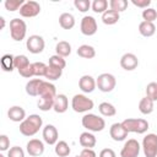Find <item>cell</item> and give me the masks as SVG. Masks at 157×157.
Returning <instances> with one entry per match:
<instances>
[{
    "label": "cell",
    "mask_w": 157,
    "mask_h": 157,
    "mask_svg": "<svg viewBox=\"0 0 157 157\" xmlns=\"http://www.w3.org/2000/svg\"><path fill=\"white\" fill-rule=\"evenodd\" d=\"M42 125H43L42 118L38 114H31L22 123H20V132L23 136L31 137L39 131Z\"/></svg>",
    "instance_id": "6da1fadb"
},
{
    "label": "cell",
    "mask_w": 157,
    "mask_h": 157,
    "mask_svg": "<svg viewBox=\"0 0 157 157\" xmlns=\"http://www.w3.org/2000/svg\"><path fill=\"white\" fill-rule=\"evenodd\" d=\"M81 124L90 132H99L105 128V121L102 117L96 115L93 113H87L82 117Z\"/></svg>",
    "instance_id": "7a4b0ae2"
},
{
    "label": "cell",
    "mask_w": 157,
    "mask_h": 157,
    "mask_svg": "<svg viewBox=\"0 0 157 157\" xmlns=\"http://www.w3.org/2000/svg\"><path fill=\"white\" fill-rule=\"evenodd\" d=\"M121 124L128 132H135V134H145L150 126L148 121L141 118H128L123 120Z\"/></svg>",
    "instance_id": "3957f363"
},
{
    "label": "cell",
    "mask_w": 157,
    "mask_h": 157,
    "mask_svg": "<svg viewBox=\"0 0 157 157\" xmlns=\"http://www.w3.org/2000/svg\"><path fill=\"white\" fill-rule=\"evenodd\" d=\"M94 103L91 98H88L85 94H75L71 99V108L76 112V113H86L91 109H93Z\"/></svg>",
    "instance_id": "277c9868"
},
{
    "label": "cell",
    "mask_w": 157,
    "mask_h": 157,
    "mask_svg": "<svg viewBox=\"0 0 157 157\" xmlns=\"http://www.w3.org/2000/svg\"><path fill=\"white\" fill-rule=\"evenodd\" d=\"M27 33V25L21 18H12L10 21V36L13 40L21 42L25 39Z\"/></svg>",
    "instance_id": "5b68a950"
},
{
    "label": "cell",
    "mask_w": 157,
    "mask_h": 157,
    "mask_svg": "<svg viewBox=\"0 0 157 157\" xmlns=\"http://www.w3.org/2000/svg\"><path fill=\"white\" fill-rule=\"evenodd\" d=\"M96 83H97V88L101 92L108 93V92H112L115 88L117 80H115L114 75L108 74V72H104V74H101L96 78Z\"/></svg>",
    "instance_id": "8992f818"
},
{
    "label": "cell",
    "mask_w": 157,
    "mask_h": 157,
    "mask_svg": "<svg viewBox=\"0 0 157 157\" xmlns=\"http://www.w3.org/2000/svg\"><path fill=\"white\" fill-rule=\"evenodd\" d=\"M142 150L146 157H157V135L147 134L142 140Z\"/></svg>",
    "instance_id": "52a82bcc"
},
{
    "label": "cell",
    "mask_w": 157,
    "mask_h": 157,
    "mask_svg": "<svg viewBox=\"0 0 157 157\" xmlns=\"http://www.w3.org/2000/svg\"><path fill=\"white\" fill-rule=\"evenodd\" d=\"M26 47L27 50L32 54H39L44 50L45 47V42L43 39V37L38 36V34H32L28 37L27 42H26Z\"/></svg>",
    "instance_id": "ba28073f"
},
{
    "label": "cell",
    "mask_w": 157,
    "mask_h": 157,
    "mask_svg": "<svg viewBox=\"0 0 157 157\" xmlns=\"http://www.w3.org/2000/svg\"><path fill=\"white\" fill-rule=\"evenodd\" d=\"M141 146L137 140L135 139H129L125 141L121 151H120V157H139Z\"/></svg>",
    "instance_id": "9c48e42d"
},
{
    "label": "cell",
    "mask_w": 157,
    "mask_h": 157,
    "mask_svg": "<svg viewBox=\"0 0 157 157\" xmlns=\"http://www.w3.org/2000/svg\"><path fill=\"white\" fill-rule=\"evenodd\" d=\"M98 29L97 21L93 16H83L80 23V31L83 36H93Z\"/></svg>",
    "instance_id": "30bf717a"
},
{
    "label": "cell",
    "mask_w": 157,
    "mask_h": 157,
    "mask_svg": "<svg viewBox=\"0 0 157 157\" xmlns=\"http://www.w3.org/2000/svg\"><path fill=\"white\" fill-rule=\"evenodd\" d=\"M39 12H40V5H39V2L33 1V0L26 1L22 5V7L20 9V15L26 18L36 17L37 15H39Z\"/></svg>",
    "instance_id": "8fae6325"
},
{
    "label": "cell",
    "mask_w": 157,
    "mask_h": 157,
    "mask_svg": "<svg viewBox=\"0 0 157 157\" xmlns=\"http://www.w3.org/2000/svg\"><path fill=\"white\" fill-rule=\"evenodd\" d=\"M42 136H43V140H44L45 144L55 145L58 142V139H59V132H58V129L54 125L48 124V125H45L43 128Z\"/></svg>",
    "instance_id": "7c38bea8"
},
{
    "label": "cell",
    "mask_w": 157,
    "mask_h": 157,
    "mask_svg": "<svg viewBox=\"0 0 157 157\" xmlns=\"http://www.w3.org/2000/svg\"><path fill=\"white\" fill-rule=\"evenodd\" d=\"M26 150H27V153L29 156H32V157H39L44 152V144L39 139H32V140H29L27 142Z\"/></svg>",
    "instance_id": "4fadbf2b"
},
{
    "label": "cell",
    "mask_w": 157,
    "mask_h": 157,
    "mask_svg": "<svg viewBox=\"0 0 157 157\" xmlns=\"http://www.w3.org/2000/svg\"><path fill=\"white\" fill-rule=\"evenodd\" d=\"M120 66L126 71H132L139 66V59L132 53H125L120 58Z\"/></svg>",
    "instance_id": "5bb4252c"
},
{
    "label": "cell",
    "mask_w": 157,
    "mask_h": 157,
    "mask_svg": "<svg viewBox=\"0 0 157 157\" xmlns=\"http://www.w3.org/2000/svg\"><path fill=\"white\" fill-rule=\"evenodd\" d=\"M78 87L83 93H92L97 87L96 78L91 75H83L78 80Z\"/></svg>",
    "instance_id": "9a60e30c"
},
{
    "label": "cell",
    "mask_w": 157,
    "mask_h": 157,
    "mask_svg": "<svg viewBox=\"0 0 157 157\" xmlns=\"http://www.w3.org/2000/svg\"><path fill=\"white\" fill-rule=\"evenodd\" d=\"M128 131L121 123H114L109 128V135L114 141H123L128 137Z\"/></svg>",
    "instance_id": "2e32d148"
},
{
    "label": "cell",
    "mask_w": 157,
    "mask_h": 157,
    "mask_svg": "<svg viewBox=\"0 0 157 157\" xmlns=\"http://www.w3.org/2000/svg\"><path fill=\"white\" fill-rule=\"evenodd\" d=\"M7 117L11 121H15V123H22L27 118L25 109L20 105H12L7 110Z\"/></svg>",
    "instance_id": "e0dca14e"
},
{
    "label": "cell",
    "mask_w": 157,
    "mask_h": 157,
    "mask_svg": "<svg viewBox=\"0 0 157 157\" xmlns=\"http://www.w3.org/2000/svg\"><path fill=\"white\" fill-rule=\"evenodd\" d=\"M67 108H69V99H67V97L65 94H63V93L56 94L55 102H54V107H53L54 112L61 114V113H65L67 110Z\"/></svg>",
    "instance_id": "ac0fdd59"
},
{
    "label": "cell",
    "mask_w": 157,
    "mask_h": 157,
    "mask_svg": "<svg viewBox=\"0 0 157 157\" xmlns=\"http://www.w3.org/2000/svg\"><path fill=\"white\" fill-rule=\"evenodd\" d=\"M78 142H80V145H81L82 147H85V148H92V147L96 146L97 140H96V136H94L92 132L85 131V132H82V134L80 135Z\"/></svg>",
    "instance_id": "d6986e66"
},
{
    "label": "cell",
    "mask_w": 157,
    "mask_h": 157,
    "mask_svg": "<svg viewBox=\"0 0 157 157\" xmlns=\"http://www.w3.org/2000/svg\"><path fill=\"white\" fill-rule=\"evenodd\" d=\"M38 97H56V88L49 81H43L39 88Z\"/></svg>",
    "instance_id": "ffe728a7"
},
{
    "label": "cell",
    "mask_w": 157,
    "mask_h": 157,
    "mask_svg": "<svg viewBox=\"0 0 157 157\" xmlns=\"http://www.w3.org/2000/svg\"><path fill=\"white\" fill-rule=\"evenodd\" d=\"M42 82H43V80H40V78H32V80H29L26 83V93L28 96L37 97L38 93H39V88H40Z\"/></svg>",
    "instance_id": "44dd1931"
},
{
    "label": "cell",
    "mask_w": 157,
    "mask_h": 157,
    "mask_svg": "<svg viewBox=\"0 0 157 157\" xmlns=\"http://www.w3.org/2000/svg\"><path fill=\"white\" fill-rule=\"evenodd\" d=\"M59 25L63 29H71L75 26V17L69 12H63L59 16Z\"/></svg>",
    "instance_id": "7402d4cb"
},
{
    "label": "cell",
    "mask_w": 157,
    "mask_h": 157,
    "mask_svg": "<svg viewBox=\"0 0 157 157\" xmlns=\"http://www.w3.org/2000/svg\"><path fill=\"white\" fill-rule=\"evenodd\" d=\"M120 18V15L119 12L117 11H113V10H107L104 13H102V22L104 25H108V26H112V25H115Z\"/></svg>",
    "instance_id": "603a6c76"
},
{
    "label": "cell",
    "mask_w": 157,
    "mask_h": 157,
    "mask_svg": "<svg viewBox=\"0 0 157 157\" xmlns=\"http://www.w3.org/2000/svg\"><path fill=\"white\" fill-rule=\"evenodd\" d=\"M139 32L144 37H152L155 34V32H156V26H155L153 22L142 21L139 25Z\"/></svg>",
    "instance_id": "cb8c5ba5"
},
{
    "label": "cell",
    "mask_w": 157,
    "mask_h": 157,
    "mask_svg": "<svg viewBox=\"0 0 157 157\" xmlns=\"http://www.w3.org/2000/svg\"><path fill=\"white\" fill-rule=\"evenodd\" d=\"M77 55L83 58V59H92L96 56V50L92 45H88V44H82L77 48L76 50Z\"/></svg>",
    "instance_id": "d4e9b609"
},
{
    "label": "cell",
    "mask_w": 157,
    "mask_h": 157,
    "mask_svg": "<svg viewBox=\"0 0 157 157\" xmlns=\"http://www.w3.org/2000/svg\"><path fill=\"white\" fill-rule=\"evenodd\" d=\"M55 52H56V55L66 58L71 54V44L66 40H60L55 45Z\"/></svg>",
    "instance_id": "484cf974"
},
{
    "label": "cell",
    "mask_w": 157,
    "mask_h": 157,
    "mask_svg": "<svg viewBox=\"0 0 157 157\" xmlns=\"http://www.w3.org/2000/svg\"><path fill=\"white\" fill-rule=\"evenodd\" d=\"M153 101L152 99H150L148 97H144V98H141L140 99V102H139V110L142 113V114H145V115H147V114H151L152 112H153Z\"/></svg>",
    "instance_id": "4316f807"
},
{
    "label": "cell",
    "mask_w": 157,
    "mask_h": 157,
    "mask_svg": "<svg viewBox=\"0 0 157 157\" xmlns=\"http://www.w3.org/2000/svg\"><path fill=\"white\" fill-rule=\"evenodd\" d=\"M54 152H55V155L59 156V157H67V156L70 155V152H71V148H70V146L67 145L66 141H63V140H61V141H58V142L55 144Z\"/></svg>",
    "instance_id": "83f0119b"
},
{
    "label": "cell",
    "mask_w": 157,
    "mask_h": 157,
    "mask_svg": "<svg viewBox=\"0 0 157 157\" xmlns=\"http://www.w3.org/2000/svg\"><path fill=\"white\" fill-rule=\"evenodd\" d=\"M54 102H55V97H39L37 105L42 112H48L53 109Z\"/></svg>",
    "instance_id": "f1b7e54d"
},
{
    "label": "cell",
    "mask_w": 157,
    "mask_h": 157,
    "mask_svg": "<svg viewBox=\"0 0 157 157\" xmlns=\"http://www.w3.org/2000/svg\"><path fill=\"white\" fill-rule=\"evenodd\" d=\"M98 110L99 113L103 115V117H114L117 114V109L115 107L109 103V102H102L99 105H98Z\"/></svg>",
    "instance_id": "f546056e"
},
{
    "label": "cell",
    "mask_w": 157,
    "mask_h": 157,
    "mask_svg": "<svg viewBox=\"0 0 157 157\" xmlns=\"http://www.w3.org/2000/svg\"><path fill=\"white\" fill-rule=\"evenodd\" d=\"M13 60H15V56L11 55V54L2 55V58H1V67H2V70L6 71V72H11L15 69Z\"/></svg>",
    "instance_id": "4dcf8cb0"
},
{
    "label": "cell",
    "mask_w": 157,
    "mask_h": 157,
    "mask_svg": "<svg viewBox=\"0 0 157 157\" xmlns=\"http://www.w3.org/2000/svg\"><path fill=\"white\" fill-rule=\"evenodd\" d=\"M63 75V70L61 69H58V67H53L50 65H48L47 67V71H45V78L50 82V81H55V80H59Z\"/></svg>",
    "instance_id": "1f68e13d"
},
{
    "label": "cell",
    "mask_w": 157,
    "mask_h": 157,
    "mask_svg": "<svg viewBox=\"0 0 157 157\" xmlns=\"http://www.w3.org/2000/svg\"><path fill=\"white\" fill-rule=\"evenodd\" d=\"M108 5H109V2L107 0H93L91 9L96 13H104L108 10Z\"/></svg>",
    "instance_id": "d6a6232c"
},
{
    "label": "cell",
    "mask_w": 157,
    "mask_h": 157,
    "mask_svg": "<svg viewBox=\"0 0 157 157\" xmlns=\"http://www.w3.org/2000/svg\"><path fill=\"white\" fill-rule=\"evenodd\" d=\"M128 5H129L128 0H110L109 1V9L113 11H117L119 13L125 11Z\"/></svg>",
    "instance_id": "836d02e7"
},
{
    "label": "cell",
    "mask_w": 157,
    "mask_h": 157,
    "mask_svg": "<svg viewBox=\"0 0 157 157\" xmlns=\"http://www.w3.org/2000/svg\"><path fill=\"white\" fill-rule=\"evenodd\" d=\"M26 1L25 0H6L4 2V6L7 11L10 12H13V11H20V9L22 7V5L25 4Z\"/></svg>",
    "instance_id": "e575fe53"
},
{
    "label": "cell",
    "mask_w": 157,
    "mask_h": 157,
    "mask_svg": "<svg viewBox=\"0 0 157 157\" xmlns=\"http://www.w3.org/2000/svg\"><path fill=\"white\" fill-rule=\"evenodd\" d=\"M13 63H15V69H17V71H20V70H22V69L27 67L28 65H31V63H29L28 58H27L26 55H23V54L16 55V56H15Z\"/></svg>",
    "instance_id": "d590c367"
},
{
    "label": "cell",
    "mask_w": 157,
    "mask_h": 157,
    "mask_svg": "<svg viewBox=\"0 0 157 157\" xmlns=\"http://www.w3.org/2000/svg\"><path fill=\"white\" fill-rule=\"evenodd\" d=\"M48 65H50V66H53V67H58V69L64 70L65 66H66V61H65V59H64L63 56L55 54V55H52V56L49 58V64H48Z\"/></svg>",
    "instance_id": "8d00e7d4"
},
{
    "label": "cell",
    "mask_w": 157,
    "mask_h": 157,
    "mask_svg": "<svg viewBox=\"0 0 157 157\" xmlns=\"http://www.w3.org/2000/svg\"><path fill=\"white\" fill-rule=\"evenodd\" d=\"M32 65H33V75H34V76H37V77L45 76V71H47L48 65H45V64L42 63V61L32 63Z\"/></svg>",
    "instance_id": "74e56055"
},
{
    "label": "cell",
    "mask_w": 157,
    "mask_h": 157,
    "mask_svg": "<svg viewBox=\"0 0 157 157\" xmlns=\"http://www.w3.org/2000/svg\"><path fill=\"white\" fill-rule=\"evenodd\" d=\"M141 16H142L144 21H146V22H153V21L157 20V11L155 9H152V7H147V9H145L142 11Z\"/></svg>",
    "instance_id": "f35d334b"
},
{
    "label": "cell",
    "mask_w": 157,
    "mask_h": 157,
    "mask_svg": "<svg viewBox=\"0 0 157 157\" xmlns=\"http://www.w3.org/2000/svg\"><path fill=\"white\" fill-rule=\"evenodd\" d=\"M146 97H148L153 102L157 101V82H150L146 86Z\"/></svg>",
    "instance_id": "ab89813d"
},
{
    "label": "cell",
    "mask_w": 157,
    "mask_h": 157,
    "mask_svg": "<svg viewBox=\"0 0 157 157\" xmlns=\"http://www.w3.org/2000/svg\"><path fill=\"white\" fill-rule=\"evenodd\" d=\"M92 2L90 0H75L74 6L80 11V12H87L91 9Z\"/></svg>",
    "instance_id": "60d3db41"
},
{
    "label": "cell",
    "mask_w": 157,
    "mask_h": 157,
    "mask_svg": "<svg viewBox=\"0 0 157 157\" xmlns=\"http://www.w3.org/2000/svg\"><path fill=\"white\" fill-rule=\"evenodd\" d=\"M7 157H25V151L20 146H13L7 151Z\"/></svg>",
    "instance_id": "b9f144b4"
},
{
    "label": "cell",
    "mask_w": 157,
    "mask_h": 157,
    "mask_svg": "<svg viewBox=\"0 0 157 157\" xmlns=\"http://www.w3.org/2000/svg\"><path fill=\"white\" fill-rule=\"evenodd\" d=\"M10 139L7 137V135L1 134L0 135V151H9L10 148Z\"/></svg>",
    "instance_id": "7bdbcfd3"
},
{
    "label": "cell",
    "mask_w": 157,
    "mask_h": 157,
    "mask_svg": "<svg viewBox=\"0 0 157 157\" xmlns=\"http://www.w3.org/2000/svg\"><path fill=\"white\" fill-rule=\"evenodd\" d=\"M18 74H20L22 77H26V78H31L32 76H34V75H33V65H32V63H31V65H28L27 67L20 70Z\"/></svg>",
    "instance_id": "ee69618b"
},
{
    "label": "cell",
    "mask_w": 157,
    "mask_h": 157,
    "mask_svg": "<svg viewBox=\"0 0 157 157\" xmlns=\"http://www.w3.org/2000/svg\"><path fill=\"white\" fill-rule=\"evenodd\" d=\"M131 4L145 10L151 5V0H131Z\"/></svg>",
    "instance_id": "f6af8a7d"
},
{
    "label": "cell",
    "mask_w": 157,
    "mask_h": 157,
    "mask_svg": "<svg viewBox=\"0 0 157 157\" xmlns=\"http://www.w3.org/2000/svg\"><path fill=\"white\" fill-rule=\"evenodd\" d=\"M99 157H117V155L112 148H103L99 152Z\"/></svg>",
    "instance_id": "bcb514c9"
},
{
    "label": "cell",
    "mask_w": 157,
    "mask_h": 157,
    "mask_svg": "<svg viewBox=\"0 0 157 157\" xmlns=\"http://www.w3.org/2000/svg\"><path fill=\"white\" fill-rule=\"evenodd\" d=\"M81 157H97L96 152L92 150V148H83L80 153Z\"/></svg>",
    "instance_id": "7dc6e473"
},
{
    "label": "cell",
    "mask_w": 157,
    "mask_h": 157,
    "mask_svg": "<svg viewBox=\"0 0 157 157\" xmlns=\"http://www.w3.org/2000/svg\"><path fill=\"white\" fill-rule=\"evenodd\" d=\"M0 20H1V29L5 27V18L4 17H0Z\"/></svg>",
    "instance_id": "c3c4849f"
},
{
    "label": "cell",
    "mask_w": 157,
    "mask_h": 157,
    "mask_svg": "<svg viewBox=\"0 0 157 157\" xmlns=\"http://www.w3.org/2000/svg\"><path fill=\"white\" fill-rule=\"evenodd\" d=\"M0 157H5V156H4V155H0Z\"/></svg>",
    "instance_id": "681fc988"
},
{
    "label": "cell",
    "mask_w": 157,
    "mask_h": 157,
    "mask_svg": "<svg viewBox=\"0 0 157 157\" xmlns=\"http://www.w3.org/2000/svg\"><path fill=\"white\" fill-rule=\"evenodd\" d=\"M76 157H81V156H80V155H78V156H76Z\"/></svg>",
    "instance_id": "f907efd6"
}]
</instances>
